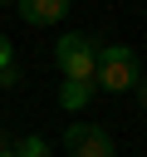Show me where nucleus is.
I'll use <instances>...</instances> for the list:
<instances>
[{
  "instance_id": "f257e3e1",
  "label": "nucleus",
  "mask_w": 147,
  "mask_h": 157,
  "mask_svg": "<svg viewBox=\"0 0 147 157\" xmlns=\"http://www.w3.org/2000/svg\"><path fill=\"white\" fill-rule=\"evenodd\" d=\"M137 78H142V59L127 44H98V74H93L98 93H132Z\"/></svg>"
},
{
  "instance_id": "f03ea898",
  "label": "nucleus",
  "mask_w": 147,
  "mask_h": 157,
  "mask_svg": "<svg viewBox=\"0 0 147 157\" xmlns=\"http://www.w3.org/2000/svg\"><path fill=\"white\" fill-rule=\"evenodd\" d=\"M54 64H59V74H64V78L93 83V74H98V34L69 29V34L54 44Z\"/></svg>"
},
{
  "instance_id": "7ed1b4c3",
  "label": "nucleus",
  "mask_w": 147,
  "mask_h": 157,
  "mask_svg": "<svg viewBox=\"0 0 147 157\" xmlns=\"http://www.w3.org/2000/svg\"><path fill=\"white\" fill-rule=\"evenodd\" d=\"M64 147H69V157H118L108 128H98V123H69Z\"/></svg>"
},
{
  "instance_id": "20e7f679",
  "label": "nucleus",
  "mask_w": 147,
  "mask_h": 157,
  "mask_svg": "<svg viewBox=\"0 0 147 157\" xmlns=\"http://www.w3.org/2000/svg\"><path fill=\"white\" fill-rule=\"evenodd\" d=\"M64 15H69V0H20L24 25H59Z\"/></svg>"
},
{
  "instance_id": "39448f33",
  "label": "nucleus",
  "mask_w": 147,
  "mask_h": 157,
  "mask_svg": "<svg viewBox=\"0 0 147 157\" xmlns=\"http://www.w3.org/2000/svg\"><path fill=\"white\" fill-rule=\"evenodd\" d=\"M93 93H98L93 83H78V78H64V83H59V108H64V113H83V108L93 103Z\"/></svg>"
},
{
  "instance_id": "423d86ee",
  "label": "nucleus",
  "mask_w": 147,
  "mask_h": 157,
  "mask_svg": "<svg viewBox=\"0 0 147 157\" xmlns=\"http://www.w3.org/2000/svg\"><path fill=\"white\" fill-rule=\"evenodd\" d=\"M15 157H54V152H49V142H44L39 132H29V137L15 142Z\"/></svg>"
},
{
  "instance_id": "0eeeda50",
  "label": "nucleus",
  "mask_w": 147,
  "mask_h": 157,
  "mask_svg": "<svg viewBox=\"0 0 147 157\" xmlns=\"http://www.w3.org/2000/svg\"><path fill=\"white\" fill-rule=\"evenodd\" d=\"M24 74H20V64H10V69H0V88H15Z\"/></svg>"
},
{
  "instance_id": "6e6552de",
  "label": "nucleus",
  "mask_w": 147,
  "mask_h": 157,
  "mask_svg": "<svg viewBox=\"0 0 147 157\" xmlns=\"http://www.w3.org/2000/svg\"><path fill=\"white\" fill-rule=\"evenodd\" d=\"M15 64V44H10V34H0V69H10Z\"/></svg>"
},
{
  "instance_id": "1a4fd4ad",
  "label": "nucleus",
  "mask_w": 147,
  "mask_h": 157,
  "mask_svg": "<svg viewBox=\"0 0 147 157\" xmlns=\"http://www.w3.org/2000/svg\"><path fill=\"white\" fill-rule=\"evenodd\" d=\"M132 93H137V103H142V108H147V74H142V78H137V88H132Z\"/></svg>"
},
{
  "instance_id": "9d476101",
  "label": "nucleus",
  "mask_w": 147,
  "mask_h": 157,
  "mask_svg": "<svg viewBox=\"0 0 147 157\" xmlns=\"http://www.w3.org/2000/svg\"><path fill=\"white\" fill-rule=\"evenodd\" d=\"M0 157H15V147H5V152H0Z\"/></svg>"
}]
</instances>
